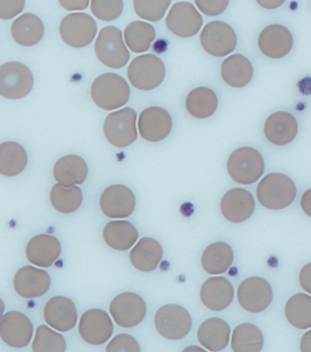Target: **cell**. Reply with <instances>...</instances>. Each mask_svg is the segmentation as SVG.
<instances>
[{
	"label": "cell",
	"mask_w": 311,
	"mask_h": 352,
	"mask_svg": "<svg viewBox=\"0 0 311 352\" xmlns=\"http://www.w3.org/2000/svg\"><path fill=\"white\" fill-rule=\"evenodd\" d=\"M296 192L294 181L280 173L266 175L257 188L259 202L269 210H282L289 207L295 199Z\"/></svg>",
	"instance_id": "6da1fadb"
},
{
	"label": "cell",
	"mask_w": 311,
	"mask_h": 352,
	"mask_svg": "<svg viewBox=\"0 0 311 352\" xmlns=\"http://www.w3.org/2000/svg\"><path fill=\"white\" fill-rule=\"evenodd\" d=\"M130 87L126 80L117 74H103L93 80L91 98L103 110H117L130 100Z\"/></svg>",
	"instance_id": "7a4b0ae2"
},
{
	"label": "cell",
	"mask_w": 311,
	"mask_h": 352,
	"mask_svg": "<svg viewBox=\"0 0 311 352\" xmlns=\"http://www.w3.org/2000/svg\"><path fill=\"white\" fill-rule=\"evenodd\" d=\"M265 170V161L253 147H240L227 160L229 175L239 184H253Z\"/></svg>",
	"instance_id": "3957f363"
},
{
	"label": "cell",
	"mask_w": 311,
	"mask_h": 352,
	"mask_svg": "<svg viewBox=\"0 0 311 352\" xmlns=\"http://www.w3.org/2000/svg\"><path fill=\"white\" fill-rule=\"evenodd\" d=\"M127 76L135 88L150 91L161 85L165 77L163 62L153 54L140 55L128 65Z\"/></svg>",
	"instance_id": "277c9868"
},
{
	"label": "cell",
	"mask_w": 311,
	"mask_h": 352,
	"mask_svg": "<svg viewBox=\"0 0 311 352\" xmlns=\"http://www.w3.org/2000/svg\"><path fill=\"white\" fill-rule=\"evenodd\" d=\"M95 53L103 65L113 69H120L130 60V52L124 43L123 34L115 26L104 27L97 36Z\"/></svg>",
	"instance_id": "5b68a950"
},
{
	"label": "cell",
	"mask_w": 311,
	"mask_h": 352,
	"mask_svg": "<svg viewBox=\"0 0 311 352\" xmlns=\"http://www.w3.org/2000/svg\"><path fill=\"white\" fill-rule=\"evenodd\" d=\"M34 85L31 70L20 62H8L0 67V95L8 100L27 96Z\"/></svg>",
	"instance_id": "8992f818"
},
{
	"label": "cell",
	"mask_w": 311,
	"mask_h": 352,
	"mask_svg": "<svg viewBox=\"0 0 311 352\" xmlns=\"http://www.w3.org/2000/svg\"><path fill=\"white\" fill-rule=\"evenodd\" d=\"M155 328L162 337L170 341L185 338L192 327L188 310L178 305H165L157 311L154 318Z\"/></svg>",
	"instance_id": "52a82bcc"
},
{
	"label": "cell",
	"mask_w": 311,
	"mask_h": 352,
	"mask_svg": "<svg viewBox=\"0 0 311 352\" xmlns=\"http://www.w3.org/2000/svg\"><path fill=\"white\" fill-rule=\"evenodd\" d=\"M137 112L131 107L112 112L104 122V134L115 147L123 148L131 145L138 138L135 127Z\"/></svg>",
	"instance_id": "ba28073f"
},
{
	"label": "cell",
	"mask_w": 311,
	"mask_h": 352,
	"mask_svg": "<svg viewBox=\"0 0 311 352\" xmlns=\"http://www.w3.org/2000/svg\"><path fill=\"white\" fill-rule=\"evenodd\" d=\"M273 288L260 276H251L239 285L237 298L240 306L252 314L267 309L273 301Z\"/></svg>",
	"instance_id": "9c48e42d"
},
{
	"label": "cell",
	"mask_w": 311,
	"mask_h": 352,
	"mask_svg": "<svg viewBox=\"0 0 311 352\" xmlns=\"http://www.w3.org/2000/svg\"><path fill=\"white\" fill-rule=\"evenodd\" d=\"M97 34L96 21L85 13H73L63 18L60 35L68 46L84 48L93 43Z\"/></svg>",
	"instance_id": "30bf717a"
},
{
	"label": "cell",
	"mask_w": 311,
	"mask_h": 352,
	"mask_svg": "<svg viewBox=\"0 0 311 352\" xmlns=\"http://www.w3.org/2000/svg\"><path fill=\"white\" fill-rule=\"evenodd\" d=\"M110 313L115 324L122 328H133L140 324L146 316V302L140 295L125 292L112 300Z\"/></svg>",
	"instance_id": "8fae6325"
},
{
	"label": "cell",
	"mask_w": 311,
	"mask_h": 352,
	"mask_svg": "<svg viewBox=\"0 0 311 352\" xmlns=\"http://www.w3.org/2000/svg\"><path fill=\"white\" fill-rule=\"evenodd\" d=\"M203 50L216 58H224L237 47V35L233 28L223 21H211L200 34Z\"/></svg>",
	"instance_id": "7c38bea8"
},
{
	"label": "cell",
	"mask_w": 311,
	"mask_h": 352,
	"mask_svg": "<svg viewBox=\"0 0 311 352\" xmlns=\"http://www.w3.org/2000/svg\"><path fill=\"white\" fill-rule=\"evenodd\" d=\"M165 25L176 36L192 38L200 32L203 18L192 3L180 1L170 8Z\"/></svg>",
	"instance_id": "4fadbf2b"
},
{
	"label": "cell",
	"mask_w": 311,
	"mask_h": 352,
	"mask_svg": "<svg viewBox=\"0 0 311 352\" xmlns=\"http://www.w3.org/2000/svg\"><path fill=\"white\" fill-rule=\"evenodd\" d=\"M78 331L88 344L102 345L111 338L113 323L110 315L102 309H90L82 315Z\"/></svg>",
	"instance_id": "5bb4252c"
},
{
	"label": "cell",
	"mask_w": 311,
	"mask_h": 352,
	"mask_svg": "<svg viewBox=\"0 0 311 352\" xmlns=\"http://www.w3.org/2000/svg\"><path fill=\"white\" fill-rule=\"evenodd\" d=\"M33 330L31 320L19 311H8L0 321V337L11 348L27 346L31 343Z\"/></svg>",
	"instance_id": "9a60e30c"
},
{
	"label": "cell",
	"mask_w": 311,
	"mask_h": 352,
	"mask_svg": "<svg viewBox=\"0 0 311 352\" xmlns=\"http://www.w3.org/2000/svg\"><path fill=\"white\" fill-rule=\"evenodd\" d=\"M100 203L105 216L110 219H126L135 211V196L126 186L113 184L104 190Z\"/></svg>",
	"instance_id": "2e32d148"
},
{
	"label": "cell",
	"mask_w": 311,
	"mask_h": 352,
	"mask_svg": "<svg viewBox=\"0 0 311 352\" xmlns=\"http://www.w3.org/2000/svg\"><path fill=\"white\" fill-rule=\"evenodd\" d=\"M172 127H173L172 117L162 107H147L139 117V132L141 138L147 142H161L170 135Z\"/></svg>",
	"instance_id": "e0dca14e"
},
{
	"label": "cell",
	"mask_w": 311,
	"mask_h": 352,
	"mask_svg": "<svg viewBox=\"0 0 311 352\" xmlns=\"http://www.w3.org/2000/svg\"><path fill=\"white\" fill-rule=\"evenodd\" d=\"M13 286L16 294L23 299H36L49 291L50 276L43 270L23 266L16 273Z\"/></svg>",
	"instance_id": "ac0fdd59"
},
{
	"label": "cell",
	"mask_w": 311,
	"mask_h": 352,
	"mask_svg": "<svg viewBox=\"0 0 311 352\" xmlns=\"http://www.w3.org/2000/svg\"><path fill=\"white\" fill-rule=\"evenodd\" d=\"M43 315L47 324L60 333L69 331L76 326V305L66 296L51 298L45 306Z\"/></svg>",
	"instance_id": "d6986e66"
},
{
	"label": "cell",
	"mask_w": 311,
	"mask_h": 352,
	"mask_svg": "<svg viewBox=\"0 0 311 352\" xmlns=\"http://www.w3.org/2000/svg\"><path fill=\"white\" fill-rule=\"evenodd\" d=\"M294 43L292 32L282 25H269L259 35L257 45L267 58H282L290 53Z\"/></svg>",
	"instance_id": "ffe728a7"
},
{
	"label": "cell",
	"mask_w": 311,
	"mask_h": 352,
	"mask_svg": "<svg viewBox=\"0 0 311 352\" xmlns=\"http://www.w3.org/2000/svg\"><path fill=\"white\" fill-rule=\"evenodd\" d=\"M255 209L253 196L242 188L231 189L220 201L224 217L232 223H242L251 219Z\"/></svg>",
	"instance_id": "44dd1931"
},
{
	"label": "cell",
	"mask_w": 311,
	"mask_h": 352,
	"mask_svg": "<svg viewBox=\"0 0 311 352\" xmlns=\"http://www.w3.org/2000/svg\"><path fill=\"white\" fill-rule=\"evenodd\" d=\"M235 298V288L223 276L209 278L200 287V301L207 309L220 311L227 309Z\"/></svg>",
	"instance_id": "7402d4cb"
},
{
	"label": "cell",
	"mask_w": 311,
	"mask_h": 352,
	"mask_svg": "<svg viewBox=\"0 0 311 352\" xmlns=\"http://www.w3.org/2000/svg\"><path fill=\"white\" fill-rule=\"evenodd\" d=\"M266 138L273 145H288L296 138L299 124L289 112H275L269 116L264 127Z\"/></svg>",
	"instance_id": "603a6c76"
},
{
	"label": "cell",
	"mask_w": 311,
	"mask_h": 352,
	"mask_svg": "<svg viewBox=\"0 0 311 352\" xmlns=\"http://www.w3.org/2000/svg\"><path fill=\"white\" fill-rule=\"evenodd\" d=\"M61 254V244L51 234H38L28 241L26 256L38 267H50Z\"/></svg>",
	"instance_id": "cb8c5ba5"
},
{
	"label": "cell",
	"mask_w": 311,
	"mask_h": 352,
	"mask_svg": "<svg viewBox=\"0 0 311 352\" xmlns=\"http://www.w3.org/2000/svg\"><path fill=\"white\" fill-rule=\"evenodd\" d=\"M230 326L218 318L205 320L197 331L200 345L211 352L223 351L230 343Z\"/></svg>",
	"instance_id": "d4e9b609"
},
{
	"label": "cell",
	"mask_w": 311,
	"mask_h": 352,
	"mask_svg": "<svg viewBox=\"0 0 311 352\" xmlns=\"http://www.w3.org/2000/svg\"><path fill=\"white\" fill-rule=\"evenodd\" d=\"M163 256V250L153 238H142L132 249L130 259L133 266L141 272H153Z\"/></svg>",
	"instance_id": "484cf974"
},
{
	"label": "cell",
	"mask_w": 311,
	"mask_h": 352,
	"mask_svg": "<svg viewBox=\"0 0 311 352\" xmlns=\"http://www.w3.org/2000/svg\"><path fill=\"white\" fill-rule=\"evenodd\" d=\"M88 176V166L84 159L78 155H66L56 161L54 166V177L58 184L65 187H76L84 184Z\"/></svg>",
	"instance_id": "4316f807"
},
{
	"label": "cell",
	"mask_w": 311,
	"mask_h": 352,
	"mask_svg": "<svg viewBox=\"0 0 311 352\" xmlns=\"http://www.w3.org/2000/svg\"><path fill=\"white\" fill-rule=\"evenodd\" d=\"M224 82L232 88H244L253 77V65L240 54L231 55L220 67Z\"/></svg>",
	"instance_id": "83f0119b"
},
{
	"label": "cell",
	"mask_w": 311,
	"mask_h": 352,
	"mask_svg": "<svg viewBox=\"0 0 311 352\" xmlns=\"http://www.w3.org/2000/svg\"><path fill=\"white\" fill-rule=\"evenodd\" d=\"M11 33L18 45L31 47L41 41L45 34V27L38 16L26 13L12 23Z\"/></svg>",
	"instance_id": "f1b7e54d"
},
{
	"label": "cell",
	"mask_w": 311,
	"mask_h": 352,
	"mask_svg": "<svg viewBox=\"0 0 311 352\" xmlns=\"http://www.w3.org/2000/svg\"><path fill=\"white\" fill-rule=\"evenodd\" d=\"M235 259L233 250L224 241H216L207 246L202 254L204 271L211 276H219L227 272Z\"/></svg>",
	"instance_id": "f546056e"
},
{
	"label": "cell",
	"mask_w": 311,
	"mask_h": 352,
	"mask_svg": "<svg viewBox=\"0 0 311 352\" xmlns=\"http://www.w3.org/2000/svg\"><path fill=\"white\" fill-rule=\"evenodd\" d=\"M103 237L111 249L126 251L138 241L139 234L135 226L127 221L108 222L104 228Z\"/></svg>",
	"instance_id": "4dcf8cb0"
},
{
	"label": "cell",
	"mask_w": 311,
	"mask_h": 352,
	"mask_svg": "<svg viewBox=\"0 0 311 352\" xmlns=\"http://www.w3.org/2000/svg\"><path fill=\"white\" fill-rule=\"evenodd\" d=\"M187 111L197 119L211 117L218 107V98L211 89L200 87L189 92L185 100Z\"/></svg>",
	"instance_id": "1f68e13d"
},
{
	"label": "cell",
	"mask_w": 311,
	"mask_h": 352,
	"mask_svg": "<svg viewBox=\"0 0 311 352\" xmlns=\"http://www.w3.org/2000/svg\"><path fill=\"white\" fill-rule=\"evenodd\" d=\"M264 343V333L252 323H242L235 327L231 337L233 352H262Z\"/></svg>",
	"instance_id": "d6a6232c"
},
{
	"label": "cell",
	"mask_w": 311,
	"mask_h": 352,
	"mask_svg": "<svg viewBox=\"0 0 311 352\" xmlns=\"http://www.w3.org/2000/svg\"><path fill=\"white\" fill-rule=\"evenodd\" d=\"M27 152L23 146L14 142H3L0 145V173L1 175H19L27 166Z\"/></svg>",
	"instance_id": "836d02e7"
},
{
	"label": "cell",
	"mask_w": 311,
	"mask_h": 352,
	"mask_svg": "<svg viewBox=\"0 0 311 352\" xmlns=\"http://www.w3.org/2000/svg\"><path fill=\"white\" fill-rule=\"evenodd\" d=\"M284 315L289 324L297 329L311 328V296L299 293L292 295L284 307Z\"/></svg>",
	"instance_id": "e575fe53"
},
{
	"label": "cell",
	"mask_w": 311,
	"mask_h": 352,
	"mask_svg": "<svg viewBox=\"0 0 311 352\" xmlns=\"http://www.w3.org/2000/svg\"><path fill=\"white\" fill-rule=\"evenodd\" d=\"M155 30L150 23L133 21L125 28L124 38L128 48L135 53H145L155 38Z\"/></svg>",
	"instance_id": "d590c367"
},
{
	"label": "cell",
	"mask_w": 311,
	"mask_h": 352,
	"mask_svg": "<svg viewBox=\"0 0 311 352\" xmlns=\"http://www.w3.org/2000/svg\"><path fill=\"white\" fill-rule=\"evenodd\" d=\"M51 206L61 214H71L81 207L83 194L81 188L65 187L63 184H55L50 192Z\"/></svg>",
	"instance_id": "8d00e7d4"
},
{
	"label": "cell",
	"mask_w": 311,
	"mask_h": 352,
	"mask_svg": "<svg viewBox=\"0 0 311 352\" xmlns=\"http://www.w3.org/2000/svg\"><path fill=\"white\" fill-rule=\"evenodd\" d=\"M32 349L33 352H66V338L49 327L40 326L35 333Z\"/></svg>",
	"instance_id": "74e56055"
},
{
	"label": "cell",
	"mask_w": 311,
	"mask_h": 352,
	"mask_svg": "<svg viewBox=\"0 0 311 352\" xmlns=\"http://www.w3.org/2000/svg\"><path fill=\"white\" fill-rule=\"evenodd\" d=\"M135 13L140 18L150 21H159L165 16L167 8H170V0H157V1H143L135 0Z\"/></svg>",
	"instance_id": "f35d334b"
},
{
	"label": "cell",
	"mask_w": 311,
	"mask_h": 352,
	"mask_svg": "<svg viewBox=\"0 0 311 352\" xmlns=\"http://www.w3.org/2000/svg\"><path fill=\"white\" fill-rule=\"evenodd\" d=\"M124 3L120 0L106 1V0H93L91 1V11L93 16L104 21L115 20L123 13Z\"/></svg>",
	"instance_id": "ab89813d"
},
{
	"label": "cell",
	"mask_w": 311,
	"mask_h": 352,
	"mask_svg": "<svg viewBox=\"0 0 311 352\" xmlns=\"http://www.w3.org/2000/svg\"><path fill=\"white\" fill-rule=\"evenodd\" d=\"M106 352H141V349L135 337L120 333L110 341L106 346Z\"/></svg>",
	"instance_id": "60d3db41"
},
{
	"label": "cell",
	"mask_w": 311,
	"mask_h": 352,
	"mask_svg": "<svg viewBox=\"0 0 311 352\" xmlns=\"http://www.w3.org/2000/svg\"><path fill=\"white\" fill-rule=\"evenodd\" d=\"M23 8V0H0V18L4 20L11 19L21 13Z\"/></svg>",
	"instance_id": "b9f144b4"
},
{
	"label": "cell",
	"mask_w": 311,
	"mask_h": 352,
	"mask_svg": "<svg viewBox=\"0 0 311 352\" xmlns=\"http://www.w3.org/2000/svg\"><path fill=\"white\" fill-rule=\"evenodd\" d=\"M197 8H200V11L203 12L205 16H219L222 14L227 6H229V1L227 0H216V1H200L197 0Z\"/></svg>",
	"instance_id": "7bdbcfd3"
},
{
	"label": "cell",
	"mask_w": 311,
	"mask_h": 352,
	"mask_svg": "<svg viewBox=\"0 0 311 352\" xmlns=\"http://www.w3.org/2000/svg\"><path fill=\"white\" fill-rule=\"evenodd\" d=\"M299 281H300L301 287L311 295V263L303 266V268H301Z\"/></svg>",
	"instance_id": "ee69618b"
},
{
	"label": "cell",
	"mask_w": 311,
	"mask_h": 352,
	"mask_svg": "<svg viewBox=\"0 0 311 352\" xmlns=\"http://www.w3.org/2000/svg\"><path fill=\"white\" fill-rule=\"evenodd\" d=\"M60 4L63 6V8H66L68 11H75V10H85V8H88L89 1L88 0H81V1H69V0H66V1H60Z\"/></svg>",
	"instance_id": "f6af8a7d"
},
{
	"label": "cell",
	"mask_w": 311,
	"mask_h": 352,
	"mask_svg": "<svg viewBox=\"0 0 311 352\" xmlns=\"http://www.w3.org/2000/svg\"><path fill=\"white\" fill-rule=\"evenodd\" d=\"M301 208L306 212V214L311 217V189L304 192L301 199Z\"/></svg>",
	"instance_id": "bcb514c9"
},
{
	"label": "cell",
	"mask_w": 311,
	"mask_h": 352,
	"mask_svg": "<svg viewBox=\"0 0 311 352\" xmlns=\"http://www.w3.org/2000/svg\"><path fill=\"white\" fill-rule=\"evenodd\" d=\"M300 350L301 352H311V329L301 338Z\"/></svg>",
	"instance_id": "7dc6e473"
},
{
	"label": "cell",
	"mask_w": 311,
	"mask_h": 352,
	"mask_svg": "<svg viewBox=\"0 0 311 352\" xmlns=\"http://www.w3.org/2000/svg\"><path fill=\"white\" fill-rule=\"evenodd\" d=\"M257 4L262 6V8H268V10H272V8H280L281 5L284 4V0H264V1H257Z\"/></svg>",
	"instance_id": "c3c4849f"
},
{
	"label": "cell",
	"mask_w": 311,
	"mask_h": 352,
	"mask_svg": "<svg viewBox=\"0 0 311 352\" xmlns=\"http://www.w3.org/2000/svg\"><path fill=\"white\" fill-rule=\"evenodd\" d=\"M182 352H207L204 349L200 348V346H196V345H190V346H187V348L183 350Z\"/></svg>",
	"instance_id": "681fc988"
}]
</instances>
